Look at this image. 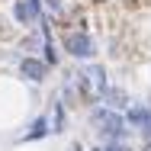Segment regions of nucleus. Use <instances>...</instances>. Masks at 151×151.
Returning <instances> with one entry per match:
<instances>
[{"instance_id":"1","label":"nucleus","mask_w":151,"mask_h":151,"mask_svg":"<svg viewBox=\"0 0 151 151\" xmlns=\"http://www.w3.org/2000/svg\"><path fill=\"white\" fill-rule=\"evenodd\" d=\"M90 129L96 132V138H100V145H106V142H129V135H132V129H129V122H125V113L119 109H109V106H103V103H96L90 106Z\"/></svg>"},{"instance_id":"8","label":"nucleus","mask_w":151,"mask_h":151,"mask_svg":"<svg viewBox=\"0 0 151 151\" xmlns=\"http://www.w3.org/2000/svg\"><path fill=\"white\" fill-rule=\"evenodd\" d=\"M52 135H61V132H68V103L64 100H52Z\"/></svg>"},{"instance_id":"11","label":"nucleus","mask_w":151,"mask_h":151,"mask_svg":"<svg viewBox=\"0 0 151 151\" xmlns=\"http://www.w3.org/2000/svg\"><path fill=\"white\" fill-rule=\"evenodd\" d=\"M142 138H151V125H148V129H145V135H142Z\"/></svg>"},{"instance_id":"6","label":"nucleus","mask_w":151,"mask_h":151,"mask_svg":"<svg viewBox=\"0 0 151 151\" xmlns=\"http://www.w3.org/2000/svg\"><path fill=\"white\" fill-rule=\"evenodd\" d=\"M100 103H103V106H109V109H119V113H125V109L132 106V96H129V90H125V87H119V84H109V87H106V93L100 96Z\"/></svg>"},{"instance_id":"5","label":"nucleus","mask_w":151,"mask_h":151,"mask_svg":"<svg viewBox=\"0 0 151 151\" xmlns=\"http://www.w3.org/2000/svg\"><path fill=\"white\" fill-rule=\"evenodd\" d=\"M125 122H129L132 132H142V135H145V129L151 125V103L132 100V106L125 109Z\"/></svg>"},{"instance_id":"14","label":"nucleus","mask_w":151,"mask_h":151,"mask_svg":"<svg viewBox=\"0 0 151 151\" xmlns=\"http://www.w3.org/2000/svg\"><path fill=\"white\" fill-rule=\"evenodd\" d=\"M148 103H151V96H148Z\"/></svg>"},{"instance_id":"2","label":"nucleus","mask_w":151,"mask_h":151,"mask_svg":"<svg viewBox=\"0 0 151 151\" xmlns=\"http://www.w3.org/2000/svg\"><path fill=\"white\" fill-rule=\"evenodd\" d=\"M61 52L68 55V58L74 61H93L96 58V52H100V45H96V39H93L87 29H68L61 35Z\"/></svg>"},{"instance_id":"4","label":"nucleus","mask_w":151,"mask_h":151,"mask_svg":"<svg viewBox=\"0 0 151 151\" xmlns=\"http://www.w3.org/2000/svg\"><path fill=\"white\" fill-rule=\"evenodd\" d=\"M48 61L45 58H35V55H23L19 58V74H23V81H29V84H45L48 81Z\"/></svg>"},{"instance_id":"3","label":"nucleus","mask_w":151,"mask_h":151,"mask_svg":"<svg viewBox=\"0 0 151 151\" xmlns=\"http://www.w3.org/2000/svg\"><path fill=\"white\" fill-rule=\"evenodd\" d=\"M13 19L26 29H35L45 19V0H13Z\"/></svg>"},{"instance_id":"7","label":"nucleus","mask_w":151,"mask_h":151,"mask_svg":"<svg viewBox=\"0 0 151 151\" xmlns=\"http://www.w3.org/2000/svg\"><path fill=\"white\" fill-rule=\"evenodd\" d=\"M45 135H52V119L48 116H35L29 122V129L19 135V142H39V138H45Z\"/></svg>"},{"instance_id":"12","label":"nucleus","mask_w":151,"mask_h":151,"mask_svg":"<svg viewBox=\"0 0 151 151\" xmlns=\"http://www.w3.org/2000/svg\"><path fill=\"white\" fill-rule=\"evenodd\" d=\"M68 151H84V148H81V145H71V148H68Z\"/></svg>"},{"instance_id":"9","label":"nucleus","mask_w":151,"mask_h":151,"mask_svg":"<svg viewBox=\"0 0 151 151\" xmlns=\"http://www.w3.org/2000/svg\"><path fill=\"white\" fill-rule=\"evenodd\" d=\"M103 151H132V145H129V142H106Z\"/></svg>"},{"instance_id":"10","label":"nucleus","mask_w":151,"mask_h":151,"mask_svg":"<svg viewBox=\"0 0 151 151\" xmlns=\"http://www.w3.org/2000/svg\"><path fill=\"white\" fill-rule=\"evenodd\" d=\"M138 151H151V138H145V142H142V148Z\"/></svg>"},{"instance_id":"13","label":"nucleus","mask_w":151,"mask_h":151,"mask_svg":"<svg viewBox=\"0 0 151 151\" xmlns=\"http://www.w3.org/2000/svg\"><path fill=\"white\" fill-rule=\"evenodd\" d=\"M93 151H103V145H96V148H93Z\"/></svg>"}]
</instances>
